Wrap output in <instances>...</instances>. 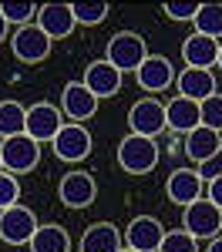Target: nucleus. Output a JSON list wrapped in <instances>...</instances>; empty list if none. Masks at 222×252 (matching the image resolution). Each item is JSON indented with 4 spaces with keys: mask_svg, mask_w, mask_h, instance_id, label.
I'll use <instances>...</instances> for the list:
<instances>
[{
    "mask_svg": "<svg viewBox=\"0 0 222 252\" xmlns=\"http://www.w3.org/2000/svg\"><path fill=\"white\" fill-rule=\"evenodd\" d=\"M27 135V108L20 101H0V141Z\"/></svg>",
    "mask_w": 222,
    "mask_h": 252,
    "instance_id": "5701e85b",
    "label": "nucleus"
},
{
    "mask_svg": "<svg viewBox=\"0 0 222 252\" xmlns=\"http://www.w3.org/2000/svg\"><path fill=\"white\" fill-rule=\"evenodd\" d=\"M135 81H138L141 91H148V97H155L175 84V67L165 54H148L141 61V67L135 71Z\"/></svg>",
    "mask_w": 222,
    "mask_h": 252,
    "instance_id": "9d476101",
    "label": "nucleus"
},
{
    "mask_svg": "<svg viewBox=\"0 0 222 252\" xmlns=\"http://www.w3.org/2000/svg\"><path fill=\"white\" fill-rule=\"evenodd\" d=\"M159 252H199V239H192L185 229H175V232H165Z\"/></svg>",
    "mask_w": 222,
    "mask_h": 252,
    "instance_id": "bb28decb",
    "label": "nucleus"
},
{
    "mask_svg": "<svg viewBox=\"0 0 222 252\" xmlns=\"http://www.w3.org/2000/svg\"><path fill=\"white\" fill-rule=\"evenodd\" d=\"M216 67L222 71V40H219V61H216Z\"/></svg>",
    "mask_w": 222,
    "mask_h": 252,
    "instance_id": "f704fd0d",
    "label": "nucleus"
},
{
    "mask_svg": "<svg viewBox=\"0 0 222 252\" xmlns=\"http://www.w3.org/2000/svg\"><path fill=\"white\" fill-rule=\"evenodd\" d=\"M199 118L205 128H216V131H222V94L216 91L212 97H205V101H199Z\"/></svg>",
    "mask_w": 222,
    "mask_h": 252,
    "instance_id": "cd10ccee",
    "label": "nucleus"
},
{
    "mask_svg": "<svg viewBox=\"0 0 222 252\" xmlns=\"http://www.w3.org/2000/svg\"><path fill=\"white\" fill-rule=\"evenodd\" d=\"M182 61H185V67L212 71L216 61H219V40L202 37V34H189V37L182 40Z\"/></svg>",
    "mask_w": 222,
    "mask_h": 252,
    "instance_id": "a211bd4d",
    "label": "nucleus"
},
{
    "mask_svg": "<svg viewBox=\"0 0 222 252\" xmlns=\"http://www.w3.org/2000/svg\"><path fill=\"white\" fill-rule=\"evenodd\" d=\"M61 111H64L67 121L84 125L88 118H95V111H98V97L84 88V81H67L64 91H61Z\"/></svg>",
    "mask_w": 222,
    "mask_h": 252,
    "instance_id": "f8f14e48",
    "label": "nucleus"
},
{
    "mask_svg": "<svg viewBox=\"0 0 222 252\" xmlns=\"http://www.w3.org/2000/svg\"><path fill=\"white\" fill-rule=\"evenodd\" d=\"M31 252H71V235L64 225L51 222V225H37V232L31 235Z\"/></svg>",
    "mask_w": 222,
    "mask_h": 252,
    "instance_id": "4be33fe9",
    "label": "nucleus"
},
{
    "mask_svg": "<svg viewBox=\"0 0 222 252\" xmlns=\"http://www.w3.org/2000/svg\"><path fill=\"white\" fill-rule=\"evenodd\" d=\"M118 252H135V249H128V246H121V249Z\"/></svg>",
    "mask_w": 222,
    "mask_h": 252,
    "instance_id": "c9c22d12",
    "label": "nucleus"
},
{
    "mask_svg": "<svg viewBox=\"0 0 222 252\" xmlns=\"http://www.w3.org/2000/svg\"><path fill=\"white\" fill-rule=\"evenodd\" d=\"M3 40H10V24H7L3 14H0V44H3Z\"/></svg>",
    "mask_w": 222,
    "mask_h": 252,
    "instance_id": "473e14b6",
    "label": "nucleus"
},
{
    "mask_svg": "<svg viewBox=\"0 0 222 252\" xmlns=\"http://www.w3.org/2000/svg\"><path fill=\"white\" fill-rule=\"evenodd\" d=\"M219 148H222V131H216V128L199 125L195 131L185 135V155L192 158V165H202L205 158H212Z\"/></svg>",
    "mask_w": 222,
    "mask_h": 252,
    "instance_id": "412c9836",
    "label": "nucleus"
},
{
    "mask_svg": "<svg viewBox=\"0 0 222 252\" xmlns=\"http://www.w3.org/2000/svg\"><path fill=\"white\" fill-rule=\"evenodd\" d=\"M121 239L125 235L118 232L115 222H91L78 239V252H118Z\"/></svg>",
    "mask_w": 222,
    "mask_h": 252,
    "instance_id": "f3484780",
    "label": "nucleus"
},
{
    "mask_svg": "<svg viewBox=\"0 0 222 252\" xmlns=\"http://www.w3.org/2000/svg\"><path fill=\"white\" fill-rule=\"evenodd\" d=\"M199 7H202V3H195V0H182V3L168 0V3H161L165 17L175 20V24H192V20H195V14H199Z\"/></svg>",
    "mask_w": 222,
    "mask_h": 252,
    "instance_id": "c85d7f7f",
    "label": "nucleus"
},
{
    "mask_svg": "<svg viewBox=\"0 0 222 252\" xmlns=\"http://www.w3.org/2000/svg\"><path fill=\"white\" fill-rule=\"evenodd\" d=\"M205 198H209L216 209H222V178H212V182H205Z\"/></svg>",
    "mask_w": 222,
    "mask_h": 252,
    "instance_id": "2f4dec72",
    "label": "nucleus"
},
{
    "mask_svg": "<svg viewBox=\"0 0 222 252\" xmlns=\"http://www.w3.org/2000/svg\"><path fill=\"white\" fill-rule=\"evenodd\" d=\"M95 195H98V185L88 172H67L58 182V198L64 209H74V212L88 209V205H95Z\"/></svg>",
    "mask_w": 222,
    "mask_h": 252,
    "instance_id": "9b49d317",
    "label": "nucleus"
},
{
    "mask_svg": "<svg viewBox=\"0 0 222 252\" xmlns=\"http://www.w3.org/2000/svg\"><path fill=\"white\" fill-rule=\"evenodd\" d=\"M195 172H199L202 182H212V178H222V148L216 152L212 158H205L202 165H195Z\"/></svg>",
    "mask_w": 222,
    "mask_h": 252,
    "instance_id": "7c9ffc66",
    "label": "nucleus"
},
{
    "mask_svg": "<svg viewBox=\"0 0 222 252\" xmlns=\"http://www.w3.org/2000/svg\"><path fill=\"white\" fill-rule=\"evenodd\" d=\"M161 239H165V225L155 215H135L125 229V242L135 252H159Z\"/></svg>",
    "mask_w": 222,
    "mask_h": 252,
    "instance_id": "ddd939ff",
    "label": "nucleus"
},
{
    "mask_svg": "<svg viewBox=\"0 0 222 252\" xmlns=\"http://www.w3.org/2000/svg\"><path fill=\"white\" fill-rule=\"evenodd\" d=\"M108 10H111V3H104V0H95V3H71L74 24H81V27H98L101 20L108 17Z\"/></svg>",
    "mask_w": 222,
    "mask_h": 252,
    "instance_id": "a878e982",
    "label": "nucleus"
},
{
    "mask_svg": "<svg viewBox=\"0 0 222 252\" xmlns=\"http://www.w3.org/2000/svg\"><path fill=\"white\" fill-rule=\"evenodd\" d=\"M0 172H3V158H0Z\"/></svg>",
    "mask_w": 222,
    "mask_h": 252,
    "instance_id": "e433bc0d",
    "label": "nucleus"
},
{
    "mask_svg": "<svg viewBox=\"0 0 222 252\" xmlns=\"http://www.w3.org/2000/svg\"><path fill=\"white\" fill-rule=\"evenodd\" d=\"M175 88L189 101H205V97L216 94V74L202 71V67H185L182 74H175Z\"/></svg>",
    "mask_w": 222,
    "mask_h": 252,
    "instance_id": "aec40b11",
    "label": "nucleus"
},
{
    "mask_svg": "<svg viewBox=\"0 0 222 252\" xmlns=\"http://www.w3.org/2000/svg\"><path fill=\"white\" fill-rule=\"evenodd\" d=\"M202 192H205V182L199 178L195 165H192V168H175V172L168 175V182H165L168 202L179 205V209H185V205H192L195 198H202Z\"/></svg>",
    "mask_w": 222,
    "mask_h": 252,
    "instance_id": "2eb2a0df",
    "label": "nucleus"
},
{
    "mask_svg": "<svg viewBox=\"0 0 222 252\" xmlns=\"http://www.w3.org/2000/svg\"><path fill=\"white\" fill-rule=\"evenodd\" d=\"M165 125L179 135H189L202 125L199 118V101H189V97L175 94L172 101H165Z\"/></svg>",
    "mask_w": 222,
    "mask_h": 252,
    "instance_id": "6ab92c4d",
    "label": "nucleus"
},
{
    "mask_svg": "<svg viewBox=\"0 0 222 252\" xmlns=\"http://www.w3.org/2000/svg\"><path fill=\"white\" fill-rule=\"evenodd\" d=\"M182 229L192 239H216L222 235V209H216L209 198H195L182 209Z\"/></svg>",
    "mask_w": 222,
    "mask_h": 252,
    "instance_id": "20e7f679",
    "label": "nucleus"
},
{
    "mask_svg": "<svg viewBox=\"0 0 222 252\" xmlns=\"http://www.w3.org/2000/svg\"><path fill=\"white\" fill-rule=\"evenodd\" d=\"M192 24H195V34L219 40L222 37V3H202Z\"/></svg>",
    "mask_w": 222,
    "mask_h": 252,
    "instance_id": "b1692460",
    "label": "nucleus"
},
{
    "mask_svg": "<svg viewBox=\"0 0 222 252\" xmlns=\"http://www.w3.org/2000/svg\"><path fill=\"white\" fill-rule=\"evenodd\" d=\"M37 10H40V3H31V0H24V3H0L3 20H7V24H14V27L37 24Z\"/></svg>",
    "mask_w": 222,
    "mask_h": 252,
    "instance_id": "393cba45",
    "label": "nucleus"
},
{
    "mask_svg": "<svg viewBox=\"0 0 222 252\" xmlns=\"http://www.w3.org/2000/svg\"><path fill=\"white\" fill-rule=\"evenodd\" d=\"M37 215L31 212L27 205H10V209H3L0 212V242H7V246H27L31 242V235L37 232Z\"/></svg>",
    "mask_w": 222,
    "mask_h": 252,
    "instance_id": "1a4fd4ad",
    "label": "nucleus"
},
{
    "mask_svg": "<svg viewBox=\"0 0 222 252\" xmlns=\"http://www.w3.org/2000/svg\"><path fill=\"white\" fill-rule=\"evenodd\" d=\"M37 27L47 34L51 40H64L71 37V31L78 27L74 14H71V3H40L37 10Z\"/></svg>",
    "mask_w": 222,
    "mask_h": 252,
    "instance_id": "dca6fc26",
    "label": "nucleus"
},
{
    "mask_svg": "<svg viewBox=\"0 0 222 252\" xmlns=\"http://www.w3.org/2000/svg\"><path fill=\"white\" fill-rule=\"evenodd\" d=\"M84 88L91 91V94L98 97H115L121 91V81H125V74H121L115 64H108L104 58H98V61H91L88 67H84Z\"/></svg>",
    "mask_w": 222,
    "mask_h": 252,
    "instance_id": "4468645a",
    "label": "nucleus"
},
{
    "mask_svg": "<svg viewBox=\"0 0 222 252\" xmlns=\"http://www.w3.org/2000/svg\"><path fill=\"white\" fill-rule=\"evenodd\" d=\"M51 47H54V40L47 37L37 24L17 27V31L10 34V51H14V58H17L20 64H40V61H47Z\"/></svg>",
    "mask_w": 222,
    "mask_h": 252,
    "instance_id": "39448f33",
    "label": "nucleus"
},
{
    "mask_svg": "<svg viewBox=\"0 0 222 252\" xmlns=\"http://www.w3.org/2000/svg\"><path fill=\"white\" fill-rule=\"evenodd\" d=\"M145 58H148V44H145V37L138 31H118L108 40V47H104V61L115 64L121 74L125 71H138Z\"/></svg>",
    "mask_w": 222,
    "mask_h": 252,
    "instance_id": "f03ea898",
    "label": "nucleus"
},
{
    "mask_svg": "<svg viewBox=\"0 0 222 252\" xmlns=\"http://www.w3.org/2000/svg\"><path fill=\"white\" fill-rule=\"evenodd\" d=\"M17 202H20V182H17V175L0 172V212H3V209H10V205H17Z\"/></svg>",
    "mask_w": 222,
    "mask_h": 252,
    "instance_id": "c756f323",
    "label": "nucleus"
},
{
    "mask_svg": "<svg viewBox=\"0 0 222 252\" xmlns=\"http://www.w3.org/2000/svg\"><path fill=\"white\" fill-rule=\"evenodd\" d=\"M51 148H54V155L61 161H67V165H78L84 158L91 155V148H95V138L91 131L84 128V125H74V121H67L64 128L58 131V138L51 141Z\"/></svg>",
    "mask_w": 222,
    "mask_h": 252,
    "instance_id": "0eeeda50",
    "label": "nucleus"
},
{
    "mask_svg": "<svg viewBox=\"0 0 222 252\" xmlns=\"http://www.w3.org/2000/svg\"><path fill=\"white\" fill-rule=\"evenodd\" d=\"M64 125H67L64 111L58 104H51V101H37V104L27 108V135L34 138L37 145H51Z\"/></svg>",
    "mask_w": 222,
    "mask_h": 252,
    "instance_id": "6e6552de",
    "label": "nucleus"
},
{
    "mask_svg": "<svg viewBox=\"0 0 222 252\" xmlns=\"http://www.w3.org/2000/svg\"><path fill=\"white\" fill-rule=\"evenodd\" d=\"M0 158H3V172L27 175L40 165V145L31 135L3 138V141H0Z\"/></svg>",
    "mask_w": 222,
    "mask_h": 252,
    "instance_id": "7ed1b4c3",
    "label": "nucleus"
},
{
    "mask_svg": "<svg viewBox=\"0 0 222 252\" xmlns=\"http://www.w3.org/2000/svg\"><path fill=\"white\" fill-rule=\"evenodd\" d=\"M128 128H131V135L159 138L168 128L165 125V104H161L159 97H138L128 108Z\"/></svg>",
    "mask_w": 222,
    "mask_h": 252,
    "instance_id": "423d86ee",
    "label": "nucleus"
},
{
    "mask_svg": "<svg viewBox=\"0 0 222 252\" xmlns=\"http://www.w3.org/2000/svg\"><path fill=\"white\" fill-rule=\"evenodd\" d=\"M205 252H222V235H216V239H209V246H205Z\"/></svg>",
    "mask_w": 222,
    "mask_h": 252,
    "instance_id": "72a5a7b5",
    "label": "nucleus"
},
{
    "mask_svg": "<svg viewBox=\"0 0 222 252\" xmlns=\"http://www.w3.org/2000/svg\"><path fill=\"white\" fill-rule=\"evenodd\" d=\"M118 165H121V172H128V175L155 172V165H159V141L128 131L118 141Z\"/></svg>",
    "mask_w": 222,
    "mask_h": 252,
    "instance_id": "f257e3e1",
    "label": "nucleus"
}]
</instances>
